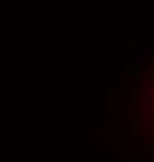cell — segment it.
I'll list each match as a JSON object with an SVG mask.
<instances>
[{
  "label": "cell",
  "mask_w": 154,
  "mask_h": 162,
  "mask_svg": "<svg viewBox=\"0 0 154 162\" xmlns=\"http://www.w3.org/2000/svg\"><path fill=\"white\" fill-rule=\"evenodd\" d=\"M137 109L140 114H149L151 112V106H149V101L148 100H145V98H142V100H139L137 101Z\"/></svg>",
  "instance_id": "obj_1"
},
{
  "label": "cell",
  "mask_w": 154,
  "mask_h": 162,
  "mask_svg": "<svg viewBox=\"0 0 154 162\" xmlns=\"http://www.w3.org/2000/svg\"><path fill=\"white\" fill-rule=\"evenodd\" d=\"M135 78H137V83H139V87L145 86V84L151 83V76H149L146 72H137V75H135Z\"/></svg>",
  "instance_id": "obj_2"
},
{
  "label": "cell",
  "mask_w": 154,
  "mask_h": 162,
  "mask_svg": "<svg viewBox=\"0 0 154 162\" xmlns=\"http://www.w3.org/2000/svg\"><path fill=\"white\" fill-rule=\"evenodd\" d=\"M153 56V48H146V50H140L139 52V58L137 61L139 62H148Z\"/></svg>",
  "instance_id": "obj_3"
},
{
  "label": "cell",
  "mask_w": 154,
  "mask_h": 162,
  "mask_svg": "<svg viewBox=\"0 0 154 162\" xmlns=\"http://www.w3.org/2000/svg\"><path fill=\"white\" fill-rule=\"evenodd\" d=\"M142 89V94H143V98L145 100H151V83H148V84H145V86L140 87Z\"/></svg>",
  "instance_id": "obj_4"
},
{
  "label": "cell",
  "mask_w": 154,
  "mask_h": 162,
  "mask_svg": "<svg viewBox=\"0 0 154 162\" xmlns=\"http://www.w3.org/2000/svg\"><path fill=\"white\" fill-rule=\"evenodd\" d=\"M151 148V143H149L148 140H140L139 145H137V150L139 151H143V150H149Z\"/></svg>",
  "instance_id": "obj_5"
},
{
  "label": "cell",
  "mask_w": 154,
  "mask_h": 162,
  "mask_svg": "<svg viewBox=\"0 0 154 162\" xmlns=\"http://www.w3.org/2000/svg\"><path fill=\"white\" fill-rule=\"evenodd\" d=\"M143 126L146 128V126H151L153 125V115H151V112H149V114H145L143 115Z\"/></svg>",
  "instance_id": "obj_6"
},
{
  "label": "cell",
  "mask_w": 154,
  "mask_h": 162,
  "mask_svg": "<svg viewBox=\"0 0 154 162\" xmlns=\"http://www.w3.org/2000/svg\"><path fill=\"white\" fill-rule=\"evenodd\" d=\"M153 153H154V150H153Z\"/></svg>",
  "instance_id": "obj_7"
}]
</instances>
